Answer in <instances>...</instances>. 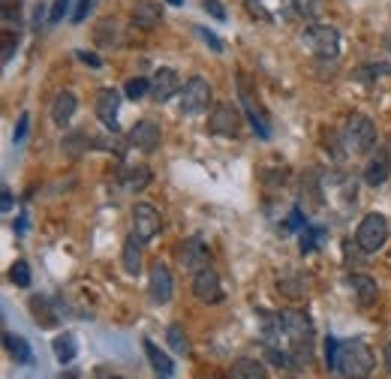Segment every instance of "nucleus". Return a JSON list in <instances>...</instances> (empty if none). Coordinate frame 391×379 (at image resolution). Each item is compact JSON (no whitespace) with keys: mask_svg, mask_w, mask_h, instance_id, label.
<instances>
[{"mask_svg":"<svg viewBox=\"0 0 391 379\" xmlns=\"http://www.w3.org/2000/svg\"><path fill=\"white\" fill-rule=\"evenodd\" d=\"M211 106V85L202 75H193L184 87H181V111L184 115H199Z\"/></svg>","mask_w":391,"mask_h":379,"instance_id":"obj_5","label":"nucleus"},{"mask_svg":"<svg viewBox=\"0 0 391 379\" xmlns=\"http://www.w3.org/2000/svg\"><path fill=\"white\" fill-rule=\"evenodd\" d=\"M172 271L166 268L163 262H154L151 265V298H154V304H169V298H172Z\"/></svg>","mask_w":391,"mask_h":379,"instance_id":"obj_13","label":"nucleus"},{"mask_svg":"<svg viewBox=\"0 0 391 379\" xmlns=\"http://www.w3.org/2000/svg\"><path fill=\"white\" fill-rule=\"evenodd\" d=\"M265 359L271 361L274 367H292V355H289V352H280V349H274V347H268V349H265Z\"/></svg>","mask_w":391,"mask_h":379,"instance_id":"obj_34","label":"nucleus"},{"mask_svg":"<svg viewBox=\"0 0 391 379\" xmlns=\"http://www.w3.org/2000/svg\"><path fill=\"white\" fill-rule=\"evenodd\" d=\"M166 337H169V347L175 352H187L190 343H187V334L181 331V325H169V331H166Z\"/></svg>","mask_w":391,"mask_h":379,"instance_id":"obj_30","label":"nucleus"},{"mask_svg":"<svg viewBox=\"0 0 391 379\" xmlns=\"http://www.w3.org/2000/svg\"><path fill=\"white\" fill-rule=\"evenodd\" d=\"M193 295L202 301V304H220V301H223L220 277H217V271L211 268V265L193 274Z\"/></svg>","mask_w":391,"mask_h":379,"instance_id":"obj_8","label":"nucleus"},{"mask_svg":"<svg viewBox=\"0 0 391 379\" xmlns=\"http://www.w3.org/2000/svg\"><path fill=\"white\" fill-rule=\"evenodd\" d=\"M4 347L6 352L15 359V364H33V349H30V343L21 337V334H4Z\"/></svg>","mask_w":391,"mask_h":379,"instance_id":"obj_21","label":"nucleus"},{"mask_svg":"<svg viewBox=\"0 0 391 379\" xmlns=\"http://www.w3.org/2000/svg\"><path fill=\"white\" fill-rule=\"evenodd\" d=\"M120 184H124L130 193H142V190L151 184V169L148 166H127V169L120 172Z\"/></svg>","mask_w":391,"mask_h":379,"instance_id":"obj_22","label":"nucleus"},{"mask_svg":"<svg viewBox=\"0 0 391 379\" xmlns=\"http://www.w3.org/2000/svg\"><path fill=\"white\" fill-rule=\"evenodd\" d=\"M307 223H304V214H301V208H292V214H289V223H286V229L289 232H295V229H304Z\"/></svg>","mask_w":391,"mask_h":379,"instance_id":"obj_39","label":"nucleus"},{"mask_svg":"<svg viewBox=\"0 0 391 379\" xmlns=\"http://www.w3.org/2000/svg\"><path fill=\"white\" fill-rule=\"evenodd\" d=\"M181 265L190 271V274H196V271H202V268H208L211 265V253H208V247H205V241L199 238V235H193V238H187L184 241V247H181Z\"/></svg>","mask_w":391,"mask_h":379,"instance_id":"obj_10","label":"nucleus"},{"mask_svg":"<svg viewBox=\"0 0 391 379\" xmlns=\"http://www.w3.org/2000/svg\"><path fill=\"white\" fill-rule=\"evenodd\" d=\"M27 127H30V115H27V111H21V118H18V124H15V132H13V142L15 144L27 136Z\"/></svg>","mask_w":391,"mask_h":379,"instance_id":"obj_37","label":"nucleus"},{"mask_svg":"<svg viewBox=\"0 0 391 379\" xmlns=\"http://www.w3.org/2000/svg\"><path fill=\"white\" fill-rule=\"evenodd\" d=\"M280 319H283V334H286V337H292V343L313 340V325H310V319L304 313L286 310V313H280Z\"/></svg>","mask_w":391,"mask_h":379,"instance_id":"obj_15","label":"nucleus"},{"mask_svg":"<svg viewBox=\"0 0 391 379\" xmlns=\"http://www.w3.org/2000/svg\"><path fill=\"white\" fill-rule=\"evenodd\" d=\"M144 355H148V361H151V367H154L156 376H160V379H172V373H175L172 359L160 347H156L154 340H148V337H144Z\"/></svg>","mask_w":391,"mask_h":379,"instance_id":"obj_18","label":"nucleus"},{"mask_svg":"<svg viewBox=\"0 0 391 379\" xmlns=\"http://www.w3.org/2000/svg\"><path fill=\"white\" fill-rule=\"evenodd\" d=\"M343 142L352 154H367L376 144V124L364 115H352L349 120H346Z\"/></svg>","mask_w":391,"mask_h":379,"instance_id":"obj_2","label":"nucleus"},{"mask_svg":"<svg viewBox=\"0 0 391 379\" xmlns=\"http://www.w3.org/2000/svg\"><path fill=\"white\" fill-rule=\"evenodd\" d=\"M229 376L232 379H268V371H265V364L256 359H238L232 364Z\"/></svg>","mask_w":391,"mask_h":379,"instance_id":"obj_23","label":"nucleus"},{"mask_svg":"<svg viewBox=\"0 0 391 379\" xmlns=\"http://www.w3.org/2000/svg\"><path fill=\"white\" fill-rule=\"evenodd\" d=\"M127 139H130V144H132L136 151L151 154V151L160 148V127H156L154 120H139V124L130 130Z\"/></svg>","mask_w":391,"mask_h":379,"instance_id":"obj_12","label":"nucleus"},{"mask_svg":"<svg viewBox=\"0 0 391 379\" xmlns=\"http://www.w3.org/2000/svg\"><path fill=\"white\" fill-rule=\"evenodd\" d=\"M15 37H13V30H4V63H9V58H13V51H15Z\"/></svg>","mask_w":391,"mask_h":379,"instance_id":"obj_38","label":"nucleus"},{"mask_svg":"<svg viewBox=\"0 0 391 379\" xmlns=\"http://www.w3.org/2000/svg\"><path fill=\"white\" fill-rule=\"evenodd\" d=\"M163 220H160V211H156L154 205L148 202H139L136 208H132V235H136L139 241H151L156 232H160Z\"/></svg>","mask_w":391,"mask_h":379,"instance_id":"obj_7","label":"nucleus"},{"mask_svg":"<svg viewBox=\"0 0 391 379\" xmlns=\"http://www.w3.org/2000/svg\"><path fill=\"white\" fill-rule=\"evenodd\" d=\"M75 108H78L75 94L73 91H63V94L54 97V103H51V120H54V124H61V127L70 124L73 115H75Z\"/></svg>","mask_w":391,"mask_h":379,"instance_id":"obj_20","label":"nucleus"},{"mask_svg":"<svg viewBox=\"0 0 391 379\" xmlns=\"http://www.w3.org/2000/svg\"><path fill=\"white\" fill-rule=\"evenodd\" d=\"M202 6H205V13L211 18H217V21H226V6L220 4V0H202Z\"/></svg>","mask_w":391,"mask_h":379,"instance_id":"obj_35","label":"nucleus"},{"mask_svg":"<svg viewBox=\"0 0 391 379\" xmlns=\"http://www.w3.org/2000/svg\"><path fill=\"white\" fill-rule=\"evenodd\" d=\"M51 349H54V359H58L61 364H70L75 359V352H78V343H75L73 334H61V337L51 340Z\"/></svg>","mask_w":391,"mask_h":379,"instance_id":"obj_25","label":"nucleus"},{"mask_svg":"<svg viewBox=\"0 0 391 379\" xmlns=\"http://www.w3.org/2000/svg\"><path fill=\"white\" fill-rule=\"evenodd\" d=\"M383 359H385V367H388V373H391V343H385V349H383Z\"/></svg>","mask_w":391,"mask_h":379,"instance_id":"obj_43","label":"nucleus"},{"mask_svg":"<svg viewBox=\"0 0 391 379\" xmlns=\"http://www.w3.org/2000/svg\"><path fill=\"white\" fill-rule=\"evenodd\" d=\"M304 46L310 51H316L319 58H337L340 54V33L331 25H310L304 33H301Z\"/></svg>","mask_w":391,"mask_h":379,"instance_id":"obj_4","label":"nucleus"},{"mask_svg":"<svg viewBox=\"0 0 391 379\" xmlns=\"http://www.w3.org/2000/svg\"><path fill=\"white\" fill-rule=\"evenodd\" d=\"M0 196H4V199H0V208H4V211H13V193H9V190H4Z\"/></svg>","mask_w":391,"mask_h":379,"instance_id":"obj_42","label":"nucleus"},{"mask_svg":"<svg viewBox=\"0 0 391 379\" xmlns=\"http://www.w3.org/2000/svg\"><path fill=\"white\" fill-rule=\"evenodd\" d=\"M196 37H199V39H202V42H205V46H211V49H214L217 54H223V49H226V46H223V39L217 37V33H211L208 27H199V25H196Z\"/></svg>","mask_w":391,"mask_h":379,"instance_id":"obj_33","label":"nucleus"},{"mask_svg":"<svg viewBox=\"0 0 391 379\" xmlns=\"http://www.w3.org/2000/svg\"><path fill=\"white\" fill-rule=\"evenodd\" d=\"M373 352L364 340H343L340 343V373L346 379H367L373 373Z\"/></svg>","mask_w":391,"mask_h":379,"instance_id":"obj_1","label":"nucleus"},{"mask_svg":"<svg viewBox=\"0 0 391 379\" xmlns=\"http://www.w3.org/2000/svg\"><path fill=\"white\" fill-rule=\"evenodd\" d=\"M9 277H13V283L21 286V289H27L30 286V268H27V262H15L13 265V271H9Z\"/></svg>","mask_w":391,"mask_h":379,"instance_id":"obj_31","label":"nucleus"},{"mask_svg":"<svg viewBox=\"0 0 391 379\" xmlns=\"http://www.w3.org/2000/svg\"><path fill=\"white\" fill-rule=\"evenodd\" d=\"M166 4H172V6H181V4H184V0H166Z\"/></svg>","mask_w":391,"mask_h":379,"instance_id":"obj_44","label":"nucleus"},{"mask_svg":"<svg viewBox=\"0 0 391 379\" xmlns=\"http://www.w3.org/2000/svg\"><path fill=\"white\" fill-rule=\"evenodd\" d=\"M322 235H325L322 229L304 226V229H301V244H298V250H301V253H313V250H316V244L322 241Z\"/></svg>","mask_w":391,"mask_h":379,"instance_id":"obj_27","label":"nucleus"},{"mask_svg":"<svg viewBox=\"0 0 391 379\" xmlns=\"http://www.w3.org/2000/svg\"><path fill=\"white\" fill-rule=\"evenodd\" d=\"M178 91H181V79H178V73L169 70V66H160V70L154 73L151 79V97L156 103H166V99H172Z\"/></svg>","mask_w":391,"mask_h":379,"instance_id":"obj_11","label":"nucleus"},{"mask_svg":"<svg viewBox=\"0 0 391 379\" xmlns=\"http://www.w3.org/2000/svg\"><path fill=\"white\" fill-rule=\"evenodd\" d=\"M238 99H241L244 111H247V118H250V127L256 130V136H262V139H268V136H271V127H268V118H265V111L259 108V103H256V94L250 91V85H247V75H238Z\"/></svg>","mask_w":391,"mask_h":379,"instance_id":"obj_6","label":"nucleus"},{"mask_svg":"<svg viewBox=\"0 0 391 379\" xmlns=\"http://www.w3.org/2000/svg\"><path fill=\"white\" fill-rule=\"evenodd\" d=\"M289 4H292V9L301 18H316L325 9V0H289Z\"/></svg>","mask_w":391,"mask_h":379,"instance_id":"obj_26","label":"nucleus"},{"mask_svg":"<svg viewBox=\"0 0 391 379\" xmlns=\"http://www.w3.org/2000/svg\"><path fill=\"white\" fill-rule=\"evenodd\" d=\"M118 108H120V94L115 87H103L97 94V115L108 130H118Z\"/></svg>","mask_w":391,"mask_h":379,"instance_id":"obj_14","label":"nucleus"},{"mask_svg":"<svg viewBox=\"0 0 391 379\" xmlns=\"http://www.w3.org/2000/svg\"><path fill=\"white\" fill-rule=\"evenodd\" d=\"M111 379H124V376H111Z\"/></svg>","mask_w":391,"mask_h":379,"instance_id":"obj_45","label":"nucleus"},{"mask_svg":"<svg viewBox=\"0 0 391 379\" xmlns=\"http://www.w3.org/2000/svg\"><path fill=\"white\" fill-rule=\"evenodd\" d=\"M30 313H33V319H37V325H42V328L54 325V316L46 310V301L42 298H30Z\"/></svg>","mask_w":391,"mask_h":379,"instance_id":"obj_28","label":"nucleus"},{"mask_svg":"<svg viewBox=\"0 0 391 379\" xmlns=\"http://www.w3.org/2000/svg\"><path fill=\"white\" fill-rule=\"evenodd\" d=\"M211 132L217 136H238L241 132V111L232 103H220L211 111Z\"/></svg>","mask_w":391,"mask_h":379,"instance_id":"obj_9","label":"nucleus"},{"mask_svg":"<svg viewBox=\"0 0 391 379\" xmlns=\"http://www.w3.org/2000/svg\"><path fill=\"white\" fill-rule=\"evenodd\" d=\"M78 61H85L87 66H99V58L91 54V51H78Z\"/></svg>","mask_w":391,"mask_h":379,"instance_id":"obj_41","label":"nucleus"},{"mask_svg":"<svg viewBox=\"0 0 391 379\" xmlns=\"http://www.w3.org/2000/svg\"><path fill=\"white\" fill-rule=\"evenodd\" d=\"M349 286H352L355 298H359V304H364V307L376 304V298H379V286H376L373 277H367V274H352V277H349Z\"/></svg>","mask_w":391,"mask_h":379,"instance_id":"obj_19","label":"nucleus"},{"mask_svg":"<svg viewBox=\"0 0 391 379\" xmlns=\"http://www.w3.org/2000/svg\"><path fill=\"white\" fill-rule=\"evenodd\" d=\"M124 91H127L130 99H142L144 94H151V82L148 79H130Z\"/></svg>","mask_w":391,"mask_h":379,"instance_id":"obj_32","label":"nucleus"},{"mask_svg":"<svg viewBox=\"0 0 391 379\" xmlns=\"http://www.w3.org/2000/svg\"><path fill=\"white\" fill-rule=\"evenodd\" d=\"M66 6H70V0H58V4H54V9H51V21H61L63 15H66Z\"/></svg>","mask_w":391,"mask_h":379,"instance_id":"obj_40","label":"nucleus"},{"mask_svg":"<svg viewBox=\"0 0 391 379\" xmlns=\"http://www.w3.org/2000/svg\"><path fill=\"white\" fill-rule=\"evenodd\" d=\"M163 21V6L154 4V0H142V4L132 6V25L142 30H154Z\"/></svg>","mask_w":391,"mask_h":379,"instance_id":"obj_16","label":"nucleus"},{"mask_svg":"<svg viewBox=\"0 0 391 379\" xmlns=\"http://www.w3.org/2000/svg\"><path fill=\"white\" fill-rule=\"evenodd\" d=\"M97 0H78V6H75V13H73V21L75 25H82V21L91 15V9H94Z\"/></svg>","mask_w":391,"mask_h":379,"instance_id":"obj_36","label":"nucleus"},{"mask_svg":"<svg viewBox=\"0 0 391 379\" xmlns=\"http://www.w3.org/2000/svg\"><path fill=\"white\" fill-rule=\"evenodd\" d=\"M388 241V220L383 214H367L361 220L359 232H355V244H359L361 253H376L383 250Z\"/></svg>","mask_w":391,"mask_h":379,"instance_id":"obj_3","label":"nucleus"},{"mask_svg":"<svg viewBox=\"0 0 391 379\" xmlns=\"http://www.w3.org/2000/svg\"><path fill=\"white\" fill-rule=\"evenodd\" d=\"M325 367L328 371H340V340L337 337H325Z\"/></svg>","mask_w":391,"mask_h":379,"instance_id":"obj_29","label":"nucleus"},{"mask_svg":"<svg viewBox=\"0 0 391 379\" xmlns=\"http://www.w3.org/2000/svg\"><path fill=\"white\" fill-rule=\"evenodd\" d=\"M124 271L127 274H139L142 271V241L136 238V235H130L127 241H124Z\"/></svg>","mask_w":391,"mask_h":379,"instance_id":"obj_24","label":"nucleus"},{"mask_svg":"<svg viewBox=\"0 0 391 379\" xmlns=\"http://www.w3.org/2000/svg\"><path fill=\"white\" fill-rule=\"evenodd\" d=\"M388 172H391L388 151H376V157L367 163V169H364V184L367 187H383L388 181Z\"/></svg>","mask_w":391,"mask_h":379,"instance_id":"obj_17","label":"nucleus"}]
</instances>
